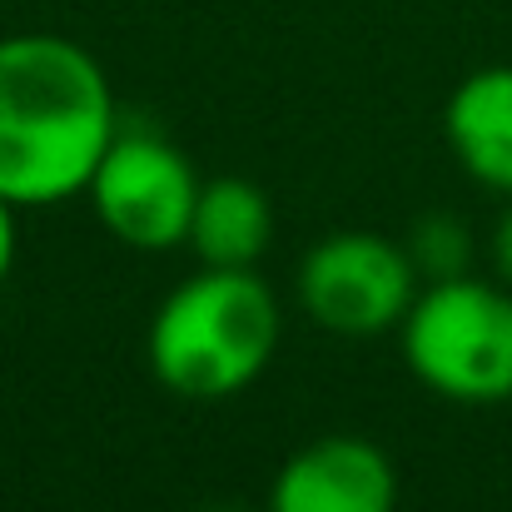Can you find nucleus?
Returning a JSON list of instances; mask_svg holds the SVG:
<instances>
[{"instance_id": "2", "label": "nucleus", "mask_w": 512, "mask_h": 512, "mask_svg": "<svg viewBox=\"0 0 512 512\" xmlns=\"http://www.w3.org/2000/svg\"><path fill=\"white\" fill-rule=\"evenodd\" d=\"M284 309L254 269H199L150 319V373L194 403L244 393L279 353Z\"/></svg>"}, {"instance_id": "6", "label": "nucleus", "mask_w": 512, "mask_h": 512, "mask_svg": "<svg viewBox=\"0 0 512 512\" xmlns=\"http://www.w3.org/2000/svg\"><path fill=\"white\" fill-rule=\"evenodd\" d=\"M264 512H398V468L378 443L329 433L274 473Z\"/></svg>"}, {"instance_id": "1", "label": "nucleus", "mask_w": 512, "mask_h": 512, "mask_svg": "<svg viewBox=\"0 0 512 512\" xmlns=\"http://www.w3.org/2000/svg\"><path fill=\"white\" fill-rule=\"evenodd\" d=\"M120 135L105 65L70 35H0V199L55 209L90 189Z\"/></svg>"}, {"instance_id": "7", "label": "nucleus", "mask_w": 512, "mask_h": 512, "mask_svg": "<svg viewBox=\"0 0 512 512\" xmlns=\"http://www.w3.org/2000/svg\"><path fill=\"white\" fill-rule=\"evenodd\" d=\"M443 135L478 184L512 199V65H483L443 105Z\"/></svg>"}, {"instance_id": "3", "label": "nucleus", "mask_w": 512, "mask_h": 512, "mask_svg": "<svg viewBox=\"0 0 512 512\" xmlns=\"http://www.w3.org/2000/svg\"><path fill=\"white\" fill-rule=\"evenodd\" d=\"M408 373L468 408L508 403L512 398V289L458 274L418 289L413 309L398 324Z\"/></svg>"}, {"instance_id": "12", "label": "nucleus", "mask_w": 512, "mask_h": 512, "mask_svg": "<svg viewBox=\"0 0 512 512\" xmlns=\"http://www.w3.org/2000/svg\"><path fill=\"white\" fill-rule=\"evenodd\" d=\"M209 512H244V508H209Z\"/></svg>"}, {"instance_id": "10", "label": "nucleus", "mask_w": 512, "mask_h": 512, "mask_svg": "<svg viewBox=\"0 0 512 512\" xmlns=\"http://www.w3.org/2000/svg\"><path fill=\"white\" fill-rule=\"evenodd\" d=\"M15 204H5L0 199V289H5V279H10V269H15V249H20V229H15Z\"/></svg>"}, {"instance_id": "4", "label": "nucleus", "mask_w": 512, "mask_h": 512, "mask_svg": "<svg viewBox=\"0 0 512 512\" xmlns=\"http://www.w3.org/2000/svg\"><path fill=\"white\" fill-rule=\"evenodd\" d=\"M204 179L174 150L165 135L145 125H120L110 150L90 174V209L95 219L130 249L160 254L189 244V219L199 204Z\"/></svg>"}, {"instance_id": "11", "label": "nucleus", "mask_w": 512, "mask_h": 512, "mask_svg": "<svg viewBox=\"0 0 512 512\" xmlns=\"http://www.w3.org/2000/svg\"><path fill=\"white\" fill-rule=\"evenodd\" d=\"M493 269H498V279L512 289V204L503 209V219H498V229H493Z\"/></svg>"}, {"instance_id": "5", "label": "nucleus", "mask_w": 512, "mask_h": 512, "mask_svg": "<svg viewBox=\"0 0 512 512\" xmlns=\"http://www.w3.org/2000/svg\"><path fill=\"white\" fill-rule=\"evenodd\" d=\"M423 279L403 244L348 229L319 239L299 264V304L304 314L339 339H373L403 324Z\"/></svg>"}, {"instance_id": "9", "label": "nucleus", "mask_w": 512, "mask_h": 512, "mask_svg": "<svg viewBox=\"0 0 512 512\" xmlns=\"http://www.w3.org/2000/svg\"><path fill=\"white\" fill-rule=\"evenodd\" d=\"M403 249H408V259H413V269H418L423 284L458 279L473 264V234H468V224L458 214H423L413 224V234H408Z\"/></svg>"}, {"instance_id": "8", "label": "nucleus", "mask_w": 512, "mask_h": 512, "mask_svg": "<svg viewBox=\"0 0 512 512\" xmlns=\"http://www.w3.org/2000/svg\"><path fill=\"white\" fill-rule=\"evenodd\" d=\"M274 244V204L259 184L219 174L199 189L189 219V249L209 269H254Z\"/></svg>"}]
</instances>
